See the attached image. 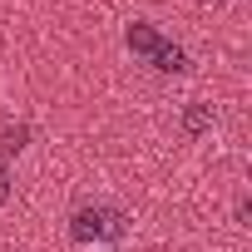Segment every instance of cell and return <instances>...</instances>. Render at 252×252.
Here are the masks:
<instances>
[{
    "instance_id": "obj_2",
    "label": "cell",
    "mask_w": 252,
    "mask_h": 252,
    "mask_svg": "<svg viewBox=\"0 0 252 252\" xmlns=\"http://www.w3.org/2000/svg\"><path fill=\"white\" fill-rule=\"evenodd\" d=\"M124 232V218L109 208V203H84L74 218H69V237L79 242V247H89V242H114Z\"/></svg>"
},
{
    "instance_id": "obj_1",
    "label": "cell",
    "mask_w": 252,
    "mask_h": 252,
    "mask_svg": "<svg viewBox=\"0 0 252 252\" xmlns=\"http://www.w3.org/2000/svg\"><path fill=\"white\" fill-rule=\"evenodd\" d=\"M124 45H129L134 55H144L154 69H168V74H178V69H188V55L168 40V35H158L149 20H134L129 30H124Z\"/></svg>"
},
{
    "instance_id": "obj_3",
    "label": "cell",
    "mask_w": 252,
    "mask_h": 252,
    "mask_svg": "<svg viewBox=\"0 0 252 252\" xmlns=\"http://www.w3.org/2000/svg\"><path fill=\"white\" fill-rule=\"evenodd\" d=\"M5 183H10V173H5V168H0V203H5Z\"/></svg>"
}]
</instances>
